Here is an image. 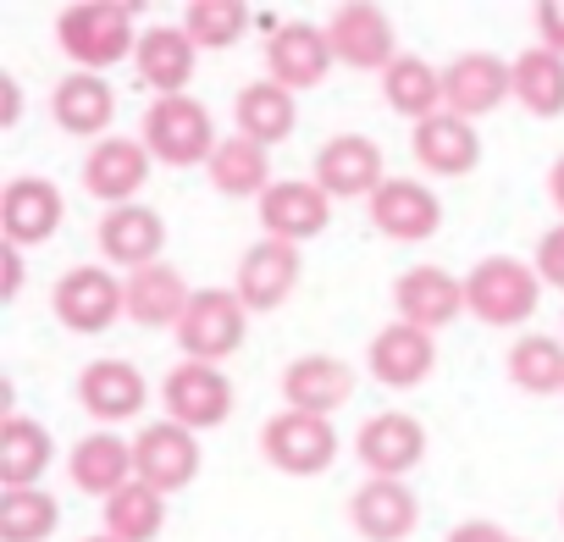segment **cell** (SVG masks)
<instances>
[{
	"label": "cell",
	"instance_id": "obj_2",
	"mask_svg": "<svg viewBox=\"0 0 564 542\" xmlns=\"http://www.w3.org/2000/svg\"><path fill=\"white\" fill-rule=\"evenodd\" d=\"M536 300H542V278L520 254H487L465 278V311L487 327H520L525 316H536Z\"/></svg>",
	"mask_w": 564,
	"mask_h": 542
},
{
	"label": "cell",
	"instance_id": "obj_30",
	"mask_svg": "<svg viewBox=\"0 0 564 542\" xmlns=\"http://www.w3.org/2000/svg\"><path fill=\"white\" fill-rule=\"evenodd\" d=\"M232 117H238V133H243V139H254V144L271 150V144H282V139L294 133L300 106H294V89H282V84H271V78H254V84L238 89Z\"/></svg>",
	"mask_w": 564,
	"mask_h": 542
},
{
	"label": "cell",
	"instance_id": "obj_18",
	"mask_svg": "<svg viewBox=\"0 0 564 542\" xmlns=\"http://www.w3.org/2000/svg\"><path fill=\"white\" fill-rule=\"evenodd\" d=\"M316 183H322L333 199H360V194L371 199V194L388 183L377 139H366V133H338V139H327L322 155H316Z\"/></svg>",
	"mask_w": 564,
	"mask_h": 542
},
{
	"label": "cell",
	"instance_id": "obj_16",
	"mask_svg": "<svg viewBox=\"0 0 564 542\" xmlns=\"http://www.w3.org/2000/svg\"><path fill=\"white\" fill-rule=\"evenodd\" d=\"M300 243H282V238H254L238 260V300L249 311H276L282 300H289L300 289Z\"/></svg>",
	"mask_w": 564,
	"mask_h": 542
},
{
	"label": "cell",
	"instance_id": "obj_28",
	"mask_svg": "<svg viewBox=\"0 0 564 542\" xmlns=\"http://www.w3.org/2000/svg\"><path fill=\"white\" fill-rule=\"evenodd\" d=\"M128 316L139 322V327H177L183 322V311H188V300H194V289L183 283V271L177 265H144V271H128Z\"/></svg>",
	"mask_w": 564,
	"mask_h": 542
},
{
	"label": "cell",
	"instance_id": "obj_20",
	"mask_svg": "<svg viewBox=\"0 0 564 542\" xmlns=\"http://www.w3.org/2000/svg\"><path fill=\"white\" fill-rule=\"evenodd\" d=\"M371 377L382 388H421L437 366V333H421L410 322H388L377 338H371Z\"/></svg>",
	"mask_w": 564,
	"mask_h": 542
},
{
	"label": "cell",
	"instance_id": "obj_1",
	"mask_svg": "<svg viewBox=\"0 0 564 542\" xmlns=\"http://www.w3.org/2000/svg\"><path fill=\"white\" fill-rule=\"evenodd\" d=\"M133 12L139 7H128V0H78V7H67L56 18V40L73 56V73H100L106 78V67L128 62L139 51Z\"/></svg>",
	"mask_w": 564,
	"mask_h": 542
},
{
	"label": "cell",
	"instance_id": "obj_41",
	"mask_svg": "<svg viewBox=\"0 0 564 542\" xmlns=\"http://www.w3.org/2000/svg\"><path fill=\"white\" fill-rule=\"evenodd\" d=\"M536 34H542L547 51L564 56V0H542V7H536Z\"/></svg>",
	"mask_w": 564,
	"mask_h": 542
},
{
	"label": "cell",
	"instance_id": "obj_6",
	"mask_svg": "<svg viewBox=\"0 0 564 542\" xmlns=\"http://www.w3.org/2000/svg\"><path fill=\"white\" fill-rule=\"evenodd\" d=\"M503 100H514V62H498L492 51H465L443 67V111L476 122L492 117Z\"/></svg>",
	"mask_w": 564,
	"mask_h": 542
},
{
	"label": "cell",
	"instance_id": "obj_23",
	"mask_svg": "<svg viewBox=\"0 0 564 542\" xmlns=\"http://www.w3.org/2000/svg\"><path fill=\"white\" fill-rule=\"evenodd\" d=\"M100 249L111 265H128V271H144V265H161V249H166V221L150 210V205H117L100 216Z\"/></svg>",
	"mask_w": 564,
	"mask_h": 542
},
{
	"label": "cell",
	"instance_id": "obj_31",
	"mask_svg": "<svg viewBox=\"0 0 564 542\" xmlns=\"http://www.w3.org/2000/svg\"><path fill=\"white\" fill-rule=\"evenodd\" d=\"M382 100H388L393 117H410V122L421 128L426 117L443 111V73H437L426 56H410V51H404V56L382 73Z\"/></svg>",
	"mask_w": 564,
	"mask_h": 542
},
{
	"label": "cell",
	"instance_id": "obj_25",
	"mask_svg": "<svg viewBox=\"0 0 564 542\" xmlns=\"http://www.w3.org/2000/svg\"><path fill=\"white\" fill-rule=\"evenodd\" d=\"M194 62H199V45L188 40V29L177 23H161V29H144L139 34V51H133V67L139 78L166 100V95H183L188 78H194Z\"/></svg>",
	"mask_w": 564,
	"mask_h": 542
},
{
	"label": "cell",
	"instance_id": "obj_17",
	"mask_svg": "<svg viewBox=\"0 0 564 542\" xmlns=\"http://www.w3.org/2000/svg\"><path fill=\"white\" fill-rule=\"evenodd\" d=\"M371 227L382 238H399V243H421L443 227V199L415 183V177H388L377 194H371Z\"/></svg>",
	"mask_w": 564,
	"mask_h": 542
},
{
	"label": "cell",
	"instance_id": "obj_11",
	"mask_svg": "<svg viewBox=\"0 0 564 542\" xmlns=\"http://www.w3.org/2000/svg\"><path fill=\"white\" fill-rule=\"evenodd\" d=\"M67 216V199L56 183L45 177H12L7 194H0V243H18V249H34V243H51L56 227Z\"/></svg>",
	"mask_w": 564,
	"mask_h": 542
},
{
	"label": "cell",
	"instance_id": "obj_5",
	"mask_svg": "<svg viewBox=\"0 0 564 542\" xmlns=\"http://www.w3.org/2000/svg\"><path fill=\"white\" fill-rule=\"evenodd\" d=\"M260 454L282 470V476H322L338 459V432L327 415H300L282 410L260 426Z\"/></svg>",
	"mask_w": 564,
	"mask_h": 542
},
{
	"label": "cell",
	"instance_id": "obj_44",
	"mask_svg": "<svg viewBox=\"0 0 564 542\" xmlns=\"http://www.w3.org/2000/svg\"><path fill=\"white\" fill-rule=\"evenodd\" d=\"M547 194H553V205H558V216H564V155H558L553 172H547Z\"/></svg>",
	"mask_w": 564,
	"mask_h": 542
},
{
	"label": "cell",
	"instance_id": "obj_42",
	"mask_svg": "<svg viewBox=\"0 0 564 542\" xmlns=\"http://www.w3.org/2000/svg\"><path fill=\"white\" fill-rule=\"evenodd\" d=\"M448 542H520V536H509V531L492 525V520H459V525L448 531Z\"/></svg>",
	"mask_w": 564,
	"mask_h": 542
},
{
	"label": "cell",
	"instance_id": "obj_13",
	"mask_svg": "<svg viewBox=\"0 0 564 542\" xmlns=\"http://www.w3.org/2000/svg\"><path fill=\"white\" fill-rule=\"evenodd\" d=\"M133 470L155 492H183L199 476V437L177 421H155L133 437Z\"/></svg>",
	"mask_w": 564,
	"mask_h": 542
},
{
	"label": "cell",
	"instance_id": "obj_14",
	"mask_svg": "<svg viewBox=\"0 0 564 542\" xmlns=\"http://www.w3.org/2000/svg\"><path fill=\"white\" fill-rule=\"evenodd\" d=\"M393 311H399V322H410L421 333H443L448 322L465 316V283L443 265H410L393 283Z\"/></svg>",
	"mask_w": 564,
	"mask_h": 542
},
{
	"label": "cell",
	"instance_id": "obj_4",
	"mask_svg": "<svg viewBox=\"0 0 564 542\" xmlns=\"http://www.w3.org/2000/svg\"><path fill=\"white\" fill-rule=\"evenodd\" d=\"M249 333V305L238 300V289H194L183 322H177V344L188 360H227Z\"/></svg>",
	"mask_w": 564,
	"mask_h": 542
},
{
	"label": "cell",
	"instance_id": "obj_26",
	"mask_svg": "<svg viewBox=\"0 0 564 542\" xmlns=\"http://www.w3.org/2000/svg\"><path fill=\"white\" fill-rule=\"evenodd\" d=\"M415 161L432 172V177H465L476 172L481 161V139H476V122L454 117V111H437L415 128Z\"/></svg>",
	"mask_w": 564,
	"mask_h": 542
},
{
	"label": "cell",
	"instance_id": "obj_46",
	"mask_svg": "<svg viewBox=\"0 0 564 542\" xmlns=\"http://www.w3.org/2000/svg\"><path fill=\"white\" fill-rule=\"evenodd\" d=\"M558 520H564V503H558Z\"/></svg>",
	"mask_w": 564,
	"mask_h": 542
},
{
	"label": "cell",
	"instance_id": "obj_29",
	"mask_svg": "<svg viewBox=\"0 0 564 542\" xmlns=\"http://www.w3.org/2000/svg\"><path fill=\"white\" fill-rule=\"evenodd\" d=\"M67 470H73V487H78V492H95V498H117V492L139 476V470H133V443H122L117 432H89V437L73 448Z\"/></svg>",
	"mask_w": 564,
	"mask_h": 542
},
{
	"label": "cell",
	"instance_id": "obj_12",
	"mask_svg": "<svg viewBox=\"0 0 564 542\" xmlns=\"http://www.w3.org/2000/svg\"><path fill=\"white\" fill-rule=\"evenodd\" d=\"M355 454H360V465H366L371 476L404 481V476L421 465V454H426V426H421L415 415H404V410H382V415H371V421L360 426Z\"/></svg>",
	"mask_w": 564,
	"mask_h": 542
},
{
	"label": "cell",
	"instance_id": "obj_33",
	"mask_svg": "<svg viewBox=\"0 0 564 542\" xmlns=\"http://www.w3.org/2000/svg\"><path fill=\"white\" fill-rule=\"evenodd\" d=\"M205 172H210L216 194H227V199H249V194L260 199V194L271 188V155H265V144H254V139H243V133L221 139Z\"/></svg>",
	"mask_w": 564,
	"mask_h": 542
},
{
	"label": "cell",
	"instance_id": "obj_10",
	"mask_svg": "<svg viewBox=\"0 0 564 542\" xmlns=\"http://www.w3.org/2000/svg\"><path fill=\"white\" fill-rule=\"evenodd\" d=\"M333 221V194L322 183H305V177H282L260 194V227L265 238H282V243H305V238H322Z\"/></svg>",
	"mask_w": 564,
	"mask_h": 542
},
{
	"label": "cell",
	"instance_id": "obj_19",
	"mask_svg": "<svg viewBox=\"0 0 564 542\" xmlns=\"http://www.w3.org/2000/svg\"><path fill=\"white\" fill-rule=\"evenodd\" d=\"M282 399H289V410H300V415H327L333 421V410H344L355 399V371L338 355H300L289 371H282Z\"/></svg>",
	"mask_w": 564,
	"mask_h": 542
},
{
	"label": "cell",
	"instance_id": "obj_39",
	"mask_svg": "<svg viewBox=\"0 0 564 542\" xmlns=\"http://www.w3.org/2000/svg\"><path fill=\"white\" fill-rule=\"evenodd\" d=\"M536 278H542L547 289H558V294H564V221H558V227H547V232H542V243H536Z\"/></svg>",
	"mask_w": 564,
	"mask_h": 542
},
{
	"label": "cell",
	"instance_id": "obj_24",
	"mask_svg": "<svg viewBox=\"0 0 564 542\" xmlns=\"http://www.w3.org/2000/svg\"><path fill=\"white\" fill-rule=\"evenodd\" d=\"M144 399H150V388H144L139 366H128V360H89L78 377V404L106 426L133 421L144 410Z\"/></svg>",
	"mask_w": 564,
	"mask_h": 542
},
{
	"label": "cell",
	"instance_id": "obj_32",
	"mask_svg": "<svg viewBox=\"0 0 564 542\" xmlns=\"http://www.w3.org/2000/svg\"><path fill=\"white\" fill-rule=\"evenodd\" d=\"M51 459H56V443L40 421H29V415L0 421V481L7 487H40Z\"/></svg>",
	"mask_w": 564,
	"mask_h": 542
},
{
	"label": "cell",
	"instance_id": "obj_35",
	"mask_svg": "<svg viewBox=\"0 0 564 542\" xmlns=\"http://www.w3.org/2000/svg\"><path fill=\"white\" fill-rule=\"evenodd\" d=\"M514 100L531 117H558L564 111V56L536 45L514 56Z\"/></svg>",
	"mask_w": 564,
	"mask_h": 542
},
{
	"label": "cell",
	"instance_id": "obj_27",
	"mask_svg": "<svg viewBox=\"0 0 564 542\" xmlns=\"http://www.w3.org/2000/svg\"><path fill=\"white\" fill-rule=\"evenodd\" d=\"M56 128H67L73 139H100L117 117V89L100 73H67L51 95Z\"/></svg>",
	"mask_w": 564,
	"mask_h": 542
},
{
	"label": "cell",
	"instance_id": "obj_36",
	"mask_svg": "<svg viewBox=\"0 0 564 542\" xmlns=\"http://www.w3.org/2000/svg\"><path fill=\"white\" fill-rule=\"evenodd\" d=\"M509 382L520 393H564V338L520 333L509 344Z\"/></svg>",
	"mask_w": 564,
	"mask_h": 542
},
{
	"label": "cell",
	"instance_id": "obj_45",
	"mask_svg": "<svg viewBox=\"0 0 564 542\" xmlns=\"http://www.w3.org/2000/svg\"><path fill=\"white\" fill-rule=\"evenodd\" d=\"M84 542H117V536H84Z\"/></svg>",
	"mask_w": 564,
	"mask_h": 542
},
{
	"label": "cell",
	"instance_id": "obj_21",
	"mask_svg": "<svg viewBox=\"0 0 564 542\" xmlns=\"http://www.w3.org/2000/svg\"><path fill=\"white\" fill-rule=\"evenodd\" d=\"M150 161L155 155L144 150V139H100L89 150V161H84V188L95 199H106L111 210L117 205H133V194L150 177Z\"/></svg>",
	"mask_w": 564,
	"mask_h": 542
},
{
	"label": "cell",
	"instance_id": "obj_9",
	"mask_svg": "<svg viewBox=\"0 0 564 542\" xmlns=\"http://www.w3.org/2000/svg\"><path fill=\"white\" fill-rule=\"evenodd\" d=\"M161 399H166V421L188 426V432H205V426H221L232 415V382L205 366V360H183L166 371L161 382Z\"/></svg>",
	"mask_w": 564,
	"mask_h": 542
},
{
	"label": "cell",
	"instance_id": "obj_43",
	"mask_svg": "<svg viewBox=\"0 0 564 542\" xmlns=\"http://www.w3.org/2000/svg\"><path fill=\"white\" fill-rule=\"evenodd\" d=\"M18 117H23V89H18L12 73H0V122L18 128Z\"/></svg>",
	"mask_w": 564,
	"mask_h": 542
},
{
	"label": "cell",
	"instance_id": "obj_22",
	"mask_svg": "<svg viewBox=\"0 0 564 542\" xmlns=\"http://www.w3.org/2000/svg\"><path fill=\"white\" fill-rule=\"evenodd\" d=\"M349 520L366 542H404L415 525H421V503L404 481H382L371 476L366 487H355L349 498Z\"/></svg>",
	"mask_w": 564,
	"mask_h": 542
},
{
	"label": "cell",
	"instance_id": "obj_38",
	"mask_svg": "<svg viewBox=\"0 0 564 542\" xmlns=\"http://www.w3.org/2000/svg\"><path fill=\"white\" fill-rule=\"evenodd\" d=\"M183 29L199 51H227L243 40L249 29V7L243 0H188V12H183Z\"/></svg>",
	"mask_w": 564,
	"mask_h": 542
},
{
	"label": "cell",
	"instance_id": "obj_15",
	"mask_svg": "<svg viewBox=\"0 0 564 542\" xmlns=\"http://www.w3.org/2000/svg\"><path fill=\"white\" fill-rule=\"evenodd\" d=\"M333 40L316 23H282L265 40V78L282 89H316L333 73Z\"/></svg>",
	"mask_w": 564,
	"mask_h": 542
},
{
	"label": "cell",
	"instance_id": "obj_3",
	"mask_svg": "<svg viewBox=\"0 0 564 542\" xmlns=\"http://www.w3.org/2000/svg\"><path fill=\"white\" fill-rule=\"evenodd\" d=\"M216 144V122L194 95H166L144 117V150L166 166H210Z\"/></svg>",
	"mask_w": 564,
	"mask_h": 542
},
{
	"label": "cell",
	"instance_id": "obj_8",
	"mask_svg": "<svg viewBox=\"0 0 564 542\" xmlns=\"http://www.w3.org/2000/svg\"><path fill=\"white\" fill-rule=\"evenodd\" d=\"M327 40H333V56L355 73H388L404 51H399V34H393V18L371 0H355V7H338L333 23H327Z\"/></svg>",
	"mask_w": 564,
	"mask_h": 542
},
{
	"label": "cell",
	"instance_id": "obj_37",
	"mask_svg": "<svg viewBox=\"0 0 564 542\" xmlns=\"http://www.w3.org/2000/svg\"><path fill=\"white\" fill-rule=\"evenodd\" d=\"M62 520L56 492L45 487H7L0 492V542H45Z\"/></svg>",
	"mask_w": 564,
	"mask_h": 542
},
{
	"label": "cell",
	"instance_id": "obj_40",
	"mask_svg": "<svg viewBox=\"0 0 564 542\" xmlns=\"http://www.w3.org/2000/svg\"><path fill=\"white\" fill-rule=\"evenodd\" d=\"M23 294V249L18 243H0V300H18Z\"/></svg>",
	"mask_w": 564,
	"mask_h": 542
},
{
	"label": "cell",
	"instance_id": "obj_34",
	"mask_svg": "<svg viewBox=\"0 0 564 542\" xmlns=\"http://www.w3.org/2000/svg\"><path fill=\"white\" fill-rule=\"evenodd\" d=\"M166 525V492H155L150 481H128L117 498H106V536L117 542H155Z\"/></svg>",
	"mask_w": 564,
	"mask_h": 542
},
{
	"label": "cell",
	"instance_id": "obj_7",
	"mask_svg": "<svg viewBox=\"0 0 564 542\" xmlns=\"http://www.w3.org/2000/svg\"><path fill=\"white\" fill-rule=\"evenodd\" d=\"M51 311L67 333H106L117 316H128V289L100 265H73L51 294Z\"/></svg>",
	"mask_w": 564,
	"mask_h": 542
}]
</instances>
